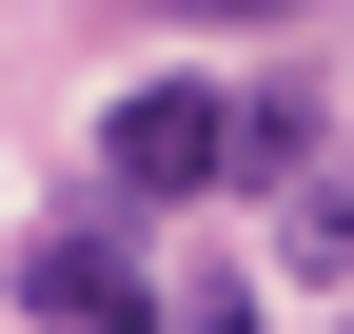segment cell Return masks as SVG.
I'll return each mask as SVG.
<instances>
[{
	"label": "cell",
	"instance_id": "277c9868",
	"mask_svg": "<svg viewBox=\"0 0 354 334\" xmlns=\"http://www.w3.org/2000/svg\"><path fill=\"white\" fill-rule=\"evenodd\" d=\"M158 334H256V295H236V275H197V295H177Z\"/></svg>",
	"mask_w": 354,
	"mask_h": 334
},
{
	"label": "cell",
	"instance_id": "5b68a950",
	"mask_svg": "<svg viewBox=\"0 0 354 334\" xmlns=\"http://www.w3.org/2000/svg\"><path fill=\"white\" fill-rule=\"evenodd\" d=\"M177 20H236V39H256V20H295V0H177Z\"/></svg>",
	"mask_w": 354,
	"mask_h": 334
},
{
	"label": "cell",
	"instance_id": "7a4b0ae2",
	"mask_svg": "<svg viewBox=\"0 0 354 334\" xmlns=\"http://www.w3.org/2000/svg\"><path fill=\"white\" fill-rule=\"evenodd\" d=\"M20 315H39V334H158L177 295H158L138 256H118L99 217H59V236H20Z\"/></svg>",
	"mask_w": 354,
	"mask_h": 334
},
{
	"label": "cell",
	"instance_id": "3957f363",
	"mask_svg": "<svg viewBox=\"0 0 354 334\" xmlns=\"http://www.w3.org/2000/svg\"><path fill=\"white\" fill-rule=\"evenodd\" d=\"M276 256L315 275V295H354V157H335V177H295V217H276Z\"/></svg>",
	"mask_w": 354,
	"mask_h": 334
},
{
	"label": "cell",
	"instance_id": "8992f818",
	"mask_svg": "<svg viewBox=\"0 0 354 334\" xmlns=\"http://www.w3.org/2000/svg\"><path fill=\"white\" fill-rule=\"evenodd\" d=\"M335 334H354V315H335Z\"/></svg>",
	"mask_w": 354,
	"mask_h": 334
},
{
	"label": "cell",
	"instance_id": "6da1fadb",
	"mask_svg": "<svg viewBox=\"0 0 354 334\" xmlns=\"http://www.w3.org/2000/svg\"><path fill=\"white\" fill-rule=\"evenodd\" d=\"M99 177L118 197H216L236 177V99H216V79H138V99L99 118Z\"/></svg>",
	"mask_w": 354,
	"mask_h": 334
}]
</instances>
